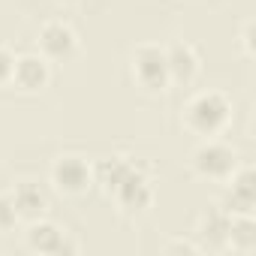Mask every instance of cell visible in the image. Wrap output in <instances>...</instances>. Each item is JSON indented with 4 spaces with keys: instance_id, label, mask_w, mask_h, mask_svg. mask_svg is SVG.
I'll use <instances>...</instances> for the list:
<instances>
[{
    "instance_id": "6da1fadb",
    "label": "cell",
    "mask_w": 256,
    "mask_h": 256,
    "mask_svg": "<svg viewBox=\"0 0 256 256\" xmlns=\"http://www.w3.org/2000/svg\"><path fill=\"white\" fill-rule=\"evenodd\" d=\"M232 112H235V106L223 90H202L187 100V106L181 112V124L196 136H217L229 126Z\"/></svg>"
},
{
    "instance_id": "7a4b0ae2",
    "label": "cell",
    "mask_w": 256,
    "mask_h": 256,
    "mask_svg": "<svg viewBox=\"0 0 256 256\" xmlns=\"http://www.w3.org/2000/svg\"><path fill=\"white\" fill-rule=\"evenodd\" d=\"M130 66H133V78L142 90L148 94H163L169 88V64H166V48L157 46V42H142L133 48V58H130Z\"/></svg>"
},
{
    "instance_id": "3957f363",
    "label": "cell",
    "mask_w": 256,
    "mask_h": 256,
    "mask_svg": "<svg viewBox=\"0 0 256 256\" xmlns=\"http://www.w3.org/2000/svg\"><path fill=\"white\" fill-rule=\"evenodd\" d=\"M52 184L64 196H84L94 187V166L82 154H60L52 166Z\"/></svg>"
},
{
    "instance_id": "277c9868",
    "label": "cell",
    "mask_w": 256,
    "mask_h": 256,
    "mask_svg": "<svg viewBox=\"0 0 256 256\" xmlns=\"http://www.w3.org/2000/svg\"><path fill=\"white\" fill-rule=\"evenodd\" d=\"M238 166V151L226 142H205L193 151V172L208 181H226Z\"/></svg>"
},
{
    "instance_id": "5b68a950",
    "label": "cell",
    "mask_w": 256,
    "mask_h": 256,
    "mask_svg": "<svg viewBox=\"0 0 256 256\" xmlns=\"http://www.w3.org/2000/svg\"><path fill=\"white\" fill-rule=\"evenodd\" d=\"M114 199H118V205L124 211H145V208H151V202H154L151 166L133 160V169H130V175L120 181V187L114 190Z\"/></svg>"
},
{
    "instance_id": "8992f818",
    "label": "cell",
    "mask_w": 256,
    "mask_h": 256,
    "mask_svg": "<svg viewBox=\"0 0 256 256\" xmlns=\"http://www.w3.org/2000/svg\"><path fill=\"white\" fill-rule=\"evenodd\" d=\"M36 42H40L42 58H48V60H66V58H72L76 48H78V36H76V30H72L66 22H60V18L46 22V24L40 28Z\"/></svg>"
},
{
    "instance_id": "52a82bcc",
    "label": "cell",
    "mask_w": 256,
    "mask_h": 256,
    "mask_svg": "<svg viewBox=\"0 0 256 256\" xmlns=\"http://www.w3.org/2000/svg\"><path fill=\"white\" fill-rule=\"evenodd\" d=\"M10 82L24 94H36V90L48 88V82H52L48 58H42V54H18Z\"/></svg>"
},
{
    "instance_id": "ba28073f",
    "label": "cell",
    "mask_w": 256,
    "mask_h": 256,
    "mask_svg": "<svg viewBox=\"0 0 256 256\" xmlns=\"http://www.w3.org/2000/svg\"><path fill=\"white\" fill-rule=\"evenodd\" d=\"M229 223H232V217L220 205L202 211L199 220H196V238H199V244L202 247H211V250L226 247L229 244Z\"/></svg>"
},
{
    "instance_id": "9c48e42d",
    "label": "cell",
    "mask_w": 256,
    "mask_h": 256,
    "mask_svg": "<svg viewBox=\"0 0 256 256\" xmlns=\"http://www.w3.org/2000/svg\"><path fill=\"white\" fill-rule=\"evenodd\" d=\"M166 64H169V78L178 84H193L199 76V52L190 42H172L166 48Z\"/></svg>"
},
{
    "instance_id": "30bf717a",
    "label": "cell",
    "mask_w": 256,
    "mask_h": 256,
    "mask_svg": "<svg viewBox=\"0 0 256 256\" xmlns=\"http://www.w3.org/2000/svg\"><path fill=\"white\" fill-rule=\"evenodd\" d=\"M130 169H133V157H106L94 166V184L106 196H114V190L130 175Z\"/></svg>"
},
{
    "instance_id": "8fae6325",
    "label": "cell",
    "mask_w": 256,
    "mask_h": 256,
    "mask_svg": "<svg viewBox=\"0 0 256 256\" xmlns=\"http://www.w3.org/2000/svg\"><path fill=\"white\" fill-rule=\"evenodd\" d=\"M12 202H16V211H18V220H40L46 211H48V199L46 193L34 184V181H22L16 184L12 190Z\"/></svg>"
},
{
    "instance_id": "7c38bea8",
    "label": "cell",
    "mask_w": 256,
    "mask_h": 256,
    "mask_svg": "<svg viewBox=\"0 0 256 256\" xmlns=\"http://www.w3.org/2000/svg\"><path fill=\"white\" fill-rule=\"evenodd\" d=\"M64 229L48 223V220H34L30 229H28V247L34 253H46V256H60V247H64Z\"/></svg>"
},
{
    "instance_id": "4fadbf2b",
    "label": "cell",
    "mask_w": 256,
    "mask_h": 256,
    "mask_svg": "<svg viewBox=\"0 0 256 256\" xmlns=\"http://www.w3.org/2000/svg\"><path fill=\"white\" fill-rule=\"evenodd\" d=\"M226 247H232L238 253H250L256 247V220H253V214L232 217V223H229V244Z\"/></svg>"
},
{
    "instance_id": "5bb4252c",
    "label": "cell",
    "mask_w": 256,
    "mask_h": 256,
    "mask_svg": "<svg viewBox=\"0 0 256 256\" xmlns=\"http://www.w3.org/2000/svg\"><path fill=\"white\" fill-rule=\"evenodd\" d=\"M220 208H223L229 217L253 214V211H256V196L241 193V190H235V187H226V193H223V199H220Z\"/></svg>"
},
{
    "instance_id": "9a60e30c",
    "label": "cell",
    "mask_w": 256,
    "mask_h": 256,
    "mask_svg": "<svg viewBox=\"0 0 256 256\" xmlns=\"http://www.w3.org/2000/svg\"><path fill=\"white\" fill-rule=\"evenodd\" d=\"M18 223V211L12 202V193H0V232H10Z\"/></svg>"
},
{
    "instance_id": "2e32d148",
    "label": "cell",
    "mask_w": 256,
    "mask_h": 256,
    "mask_svg": "<svg viewBox=\"0 0 256 256\" xmlns=\"http://www.w3.org/2000/svg\"><path fill=\"white\" fill-rule=\"evenodd\" d=\"M160 250H163L166 256H175V253H190V256H196V253L202 250V244H196V241H187V238H172V241H166Z\"/></svg>"
},
{
    "instance_id": "e0dca14e",
    "label": "cell",
    "mask_w": 256,
    "mask_h": 256,
    "mask_svg": "<svg viewBox=\"0 0 256 256\" xmlns=\"http://www.w3.org/2000/svg\"><path fill=\"white\" fill-rule=\"evenodd\" d=\"M12 66H16V54L6 46H0V84L12 78Z\"/></svg>"
},
{
    "instance_id": "ac0fdd59",
    "label": "cell",
    "mask_w": 256,
    "mask_h": 256,
    "mask_svg": "<svg viewBox=\"0 0 256 256\" xmlns=\"http://www.w3.org/2000/svg\"><path fill=\"white\" fill-rule=\"evenodd\" d=\"M238 46H241V54L250 60V58H253V22H250V18L241 24V36H238Z\"/></svg>"
},
{
    "instance_id": "d6986e66",
    "label": "cell",
    "mask_w": 256,
    "mask_h": 256,
    "mask_svg": "<svg viewBox=\"0 0 256 256\" xmlns=\"http://www.w3.org/2000/svg\"><path fill=\"white\" fill-rule=\"evenodd\" d=\"M58 4H72V0H58Z\"/></svg>"
}]
</instances>
